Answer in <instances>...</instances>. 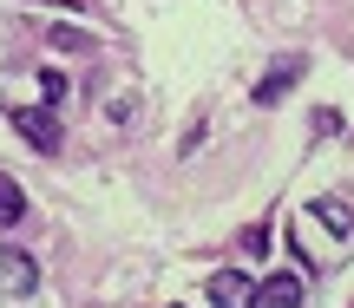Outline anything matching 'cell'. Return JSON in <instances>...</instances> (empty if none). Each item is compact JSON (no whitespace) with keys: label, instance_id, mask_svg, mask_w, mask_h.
<instances>
[{"label":"cell","instance_id":"cell-5","mask_svg":"<svg viewBox=\"0 0 354 308\" xmlns=\"http://www.w3.org/2000/svg\"><path fill=\"white\" fill-rule=\"evenodd\" d=\"M302 73H308V59H282L276 73H269L263 86H256V105H276V99H282V92H289V86H295Z\"/></svg>","mask_w":354,"mask_h":308},{"label":"cell","instance_id":"cell-2","mask_svg":"<svg viewBox=\"0 0 354 308\" xmlns=\"http://www.w3.org/2000/svg\"><path fill=\"white\" fill-rule=\"evenodd\" d=\"M39 289V262L26 256V249H0V296L7 302H26Z\"/></svg>","mask_w":354,"mask_h":308},{"label":"cell","instance_id":"cell-6","mask_svg":"<svg viewBox=\"0 0 354 308\" xmlns=\"http://www.w3.org/2000/svg\"><path fill=\"white\" fill-rule=\"evenodd\" d=\"M308 217H315L328 236H348V230H354V210L342 204V197H315V204H308Z\"/></svg>","mask_w":354,"mask_h":308},{"label":"cell","instance_id":"cell-12","mask_svg":"<svg viewBox=\"0 0 354 308\" xmlns=\"http://www.w3.org/2000/svg\"><path fill=\"white\" fill-rule=\"evenodd\" d=\"M177 308H184V302H177Z\"/></svg>","mask_w":354,"mask_h":308},{"label":"cell","instance_id":"cell-7","mask_svg":"<svg viewBox=\"0 0 354 308\" xmlns=\"http://www.w3.org/2000/svg\"><path fill=\"white\" fill-rule=\"evenodd\" d=\"M20 217H26V191L0 171V230H7V223H20Z\"/></svg>","mask_w":354,"mask_h":308},{"label":"cell","instance_id":"cell-11","mask_svg":"<svg viewBox=\"0 0 354 308\" xmlns=\"http://www.w3.org/2000/svg\"><path fill=\"white\" fill-rule=\"evenodd\" d=\"M33 7H79V0H33Z\"/></svg>","mask_w":354,"mask_h":308},{"label":"cell","instance_id":"cell-9","mask_svg":"<svg viewBox=\"0 0 354 308\" xmlns=\"http://www.w3.org/2000/svg\"><path fill=\"white\" fill-rule=\"evenodd\" d=\"M39 92H46V105H66V73H59V66L39 73Z\"/></svg>","mask_w":354,"mask_h":308},{"label":"cell","instance_id":"cell-4","mask_svg":"<svg viewBox=\"0 0 354 308\" xmlns=\"http://www.w3.org/2000/svg\"><path fill=\"white\" fill-rule=\"evenodd\" d=\"M256 308H302V276H289V269H276L263 289H256Z\"/></svg>","mask_w":354,"mask_h":308},{"label":"cell","instance_id":"cell-1","mask_svg":"<svg viewBox=\"0 0 354 308\" xmlns=\"http://www.w3.org/2000/svg\"><path fill=\"white\" fill-rule=\"evenodd\" d=\"M13 131H20L33 151H46V157L66 144V131H59V105H20V112H13Z\"/></svg>","mask_w":354,"mask_h":308},{"label":"cell","instance_id":"cell-3","mask_svg":"<svg viewBox=\"0 0 354 308\" xmlns=\"http://www.w3.org/2000/svg\"><path fill=\"white\" fill-rule=\"evenodd\" d=\"M210 302L216 308H256V282L243 269H223V276H210Z\"/></svg>","mask_w":354,"mask_h":308},{"label":"cell","instance_id":"cell-10","mask_svg":"<svg viewBox=\"0 0 354 308\" xmlns=\"http://www.w3.org/2000/svg\"><path fill=\"white\" fill-rule=\"evenodd\" d=\"M243 249H250V256H263V249H269V230H263V223H256V230H243Z\"/></svg>","mask_w":354,"mask_h":308},{"label":"cell","instance_id":"cell-8","mask_svg":"<svg viewBox=\"0 0 354 308\" xmlns=\"http://www.w3.org/2000/svg\"><path fill=\"white\" fill-rule=\"evenodd\" d=\"M53 46H59V52H86L92 33H79V26H53Z\"/></svg>","mask_w":354,"mask_h":308}]
</instances>
